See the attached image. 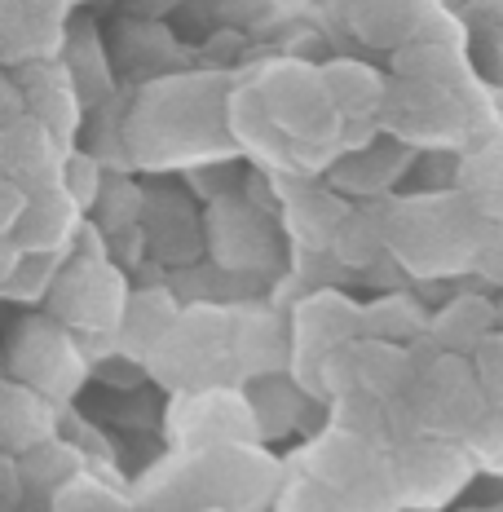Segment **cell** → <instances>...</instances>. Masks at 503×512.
Returning <instances> with one entry per match:
<instances>
[{"label": "cell", "instance_id": "7", "mask_svg": "<svg viewBox=\"0 0 503 512\" xmlns=\"http://www.w3.org/2000/svg\"><path fill=\"white\" fill-rule=\"evenodd\" d=\"M53 301H58V314L76 327H120L128 292L106 261H76L62 274Z\"/></svg>", "mask_w": 503, "mask_h": 512}, {"label": "cell", "instance_id": "2", "mask_svg": "<svg viewBox=\"0 0 503 512\" xmlns=\"http://www.w3.org/2000/svg\"><path fill=\"white\" fill-rule=\"evenodd\" d=\"M270 124L287 142V151H340L345 146V120L331 106V93L318 67L278 62L252 84Z\"/></svg>", "mask_w": 503, "mask_h": 512}, {"label": "cell", "instance_id": "18", "mask_svg": "<svg viewBox=\"0 0 503 512\" xmlns=\"http://www.w3.org/2000/svg\"><path fill=\"white\" fill-rule=\"evenodd\" d=\"M459 190L473 199V208L486 221H503V137L499 142H486L473 159H464Z\"/></svg>", "mask_w": 503, "mask_h": 512}, {"label": "cell", "instance_id": "27", "mask_svg": "<svg viewBox=\"0 0 503 512\" xmlns=\"http://www.w3.org/2000/svg\"><path fill=\"white\" fill-rule=\"evenodd\" d=\"M473 270H481L490 283H503V221H490L473 252Z\"/></svg>", "mask_w": 503, "mask_h": 512}, {"label": "cell", "instance_id": "3", "mask_svg": "<svg viewBox=\"0 0 503 512\" xmlns=\"http://www.w3.org/2000/svg\"><path fill=\"white\" fill-rule=\"evenodd\" d=\"M406 398H411V407H415L420 433L451 437V442H464L490 411L468 354H446V349L415 371Z\"/></svg>", "mask_w": 503, "mask_h": 512}, {"label": "cell", "instance_id": "21", "mask_svg": "<svg viewBox=\"0 0 503 512\" xmlns=\"http://www.w3.org/2000/svg\"><path fill=\"white\" fill-rule=\"evenodd\" d=\"M181 309L173 305V296L168 292H142L133 296V301L124 305V318H120V332L128 340V349H137V354H151L159 340L168 336V327L177 323Z\"/></svg>", "mask_w": 503, "mask_h": 512}, {"label": "cell", "instance_id": "1", "mask_svg": "<svg viewBox=\"0 0 503 512\" xmlns=\"http://www.w3.org/2000/svg\"><path fill=\"white\" fill-rule=\"evenodd\" d=\"M490 221L473 208L464 190L455 195L398 199L384 212V248L402 261V270L437 279V274L473 270V252Z\"/></svg>", "mask_w": 503, "mask_h": 512}, {"label": "cell", "instance_id": "6", "mask_svg": "<svg viewBox=\"0 0 503 512\" xmlns=\"http://www.w3.org/2000/svg\"><path fill=\"white\" fill-rule=\"evenodd\" d=\"M173 437L186 451H195V446L221 442H261V429H256L248 393L230 384H208V389H190L173 407Z\"/></svg>", "mask_w": 503, "mask_h": 512}, {"label": "cell", "instance_id": "22", "mask_svg": "<svg viewBox=\"0 0 503 512\" xmlns=\"http://www.w3.org/2000/svg\"><path fill=\"white\" fill-rule=\"evenodd\" d=\"M380 248H384V217H371V212H345L327 239V252L336 261L353 265V270L371 265V256Z\"/></svg>", "mask_w": 503, "mask_h": 512}, {"label": "cell", "instance_id": "14", "mask_svg": "<svg viewBox=\"0 0 503 512\" xmlns=\"http://www.w3.org/2000/svg\"><path fill=\"white\" fill-rule=\"evenodd\" d=\"M323 71V84H327V93H331V106H336V115L349 124H371L380 115V106H384V76L380 71H371V67H362V62H349V58H340V62H327V67H318Z\"/></svg>", "mask_w": 503, "mask_h": 512}, {"label": "cell", "instance_id": "9", "mask_svg": "<svg viewBox=\"0 0 503 512\" xmlns=\"http://www.w3.org/2000/svg\"><path fill=\"white\" fill-rule=\"evenodd\" d=\"M345 9L349 27L380 49H402L437 18L433 0H345Z\"/></svg>", "mask_w": 503, "mask_h": 512}, {"label": "cell", "instance_id": "23", "mask_svg": "<svg viewBox=\"0 0 503 512\" xmlns=\"http://www.w3.org/2000/svg\"><path fill=\"white\" fill-rule=\"evenodd\" d=\"M331 424H340V429L367 437L371 446L389 451V411H384V398H371L362 389L340 393V398H331Z\"/></svg>", "mask_w": 503, "mask_h": 512}, {"label": "cell", "instance_id": "12", "mask_svg": "<svg viewBox=\"0 0 503 512\" xmlns=\"http://www.w3.org/2000/svg\"><path fill=\"white\" fill-rule=\"evenodd\" d=\"M353 380L362 393L371 398H398L411 389L415 380V362L406 354V345L398 340H376V336H358L353 340Z\"/></svg>", "mask_w": 503, "mask_h": 512}, {"label": "cell", "instance_id": "11", "mask_svg": "<svg viewBox=\"0 0 503 512\" xmlns=\"http://www.w3.org/2000/svg\"><path fill=\"white\" fill-rule=\"evenodd\" d=\"M62 36V5L0 0V58H40Z\"/></svg>", "mask_w": 503, "mask_h": 512}, {"label": "cell", "instance_id": "25", "mask_svg": "<svg viewBox=\"0 0 503 512\" xmlns=\"http://www.w3.org/2000/svg\"><path fill=\"white\" fill-rule=\"evenodd\" d=\"M278 512H349V504L340 490H331L301 473V482H292L278 495Z\"/></svg>", "mask_w": 503, "mask_h": 512}, {"label": "cell", "instance_id": "26", "mask_svg": "<svg viewBox=\"0 0 503 512\" xmlns=\"http://www.w3.org/2000/svg\"><path fill=\"white\" fill-rule=\"evenodd\" d=\"M62 181L58 186L67 190L71 199H76V208H89L93 204V195H98V164L93 159H84V155H67L62 159Z\"/></svg>", "mask_w": 503, "mask_h": 512}, {"label": "cell", "instance_id": "29", "mask_svg": "<svg viewBox=\"0 0 503 512\" xmlns=\"http://www.w3.org/2000/svg\"><path fill=\"white\" fill-rule=\"evenodd\" d=\"M199 512H226V508H199Z\"/></svg>", "mask_w": 503, "mask_h": 512}, {"label": "cell", "instance_id": "20", "mask_svg": "<svg viewBox=\"0 0 503 512\" xmlns=\"http://www.w3.org/2000/svg\"><path fill=\"white\" fill-rule=\"evenodd\" d=\"M424 327H428V314L402 292H384L371 305H362V336L411 345L415 336H424Z\"/></svg>", "mask_w": 503, "mask_h": 512}, {"label": "cell", "instance_id": "16", "mask_svg": "<svg viewBox=\"0 0 503 512\" xmlns=\"http://www.w3.org/2000/svg\"><path fill=\"white\" fill-rule=\"evenodd\" d=\"M301 398L305 393L296 389V380L283 376V371H278V376H256V384L248 389V402L256 415V429H261V442L296 429V420H301Z\"/></svg>", "mask_w": 503, "mask_h": 512}, {"label": "cell", "instance_id": "5", "mask_svg": "<svg viewBox=\"0 0 503 512\" xmlns=\"http://www.w3.org/2000/svg\"><path fill=\"white\" fill-rule=\"evenodd\" d=\"M362 336V305L349 301L345 292H314L296 305L292 314V362L287 376L301 384V393H314V371L323 354L336 345Z\"/></svg>", "mask_w": 503, "mask_h": 512}, {"label": "cell", "instance_id": "10", "mask_svg": "<svg viewBox=\"0 0 503 512\" xmlns=\"http://www.w3.org/2000/svg\"><path fill=\"white\" fill-rule=\"evenodd\" d=\"M76 199L67 195L62 186H45L40 195H27V208L14 226V243L23 248L27 256H45V252H58L71 243L76 234Z\"/></svg>", "mask_w": 503, "mask_h": 512}, {"label": "cell", "instance_id": "30", "mask_svg": "<svg viewBox=\"0 0 503 512\" xmlns=\"http://www.w3.org/2000/svg\"><path fill=\"white\" fill-rule=\"evenodd\" d=\"M340 5H345V0H340Z\"/></svg>", "mask_w": 503, "mask_h": 512}, {"label": "cell", "instance_id": "17", "mask_svg": "<svg viewBox=\"0 0 503 512\" xmlns=\"http://www.w3.org/2000/svg\"><path fill=\"white\" fill-rule=\"evenodd\" d=\"M53 164V133L31 115V120H9L0 128V168L5 177H31Z\"/></svg>", "mask_w": 503, "mask_h": 512}, {"label": "cell", "instance_id": "28", "mask_svg": "<svg viewBox=\"0 0 503 512\" xmlns=\"http://www.w3.org/2000/svg\"><path fill=\"white\" fill-rule=\"evenodd\" d=\"M36 5H62V9H67V5H71V0H36Z\"/></svg>", "mask_w": 503, "mask_h": 512}, {"label": "cell", "instance_id": "19", "mask_svg": "<svg viewBox=\"0 0 503 512\" xmlns=\"http://www.w3.org/2000/svg\"><path fill=\"white\" fill-rule=\"evenodd\" d=\"M349 512H402V490H398V468H393L389 451H376L362 473L340 490Z\"/></svg>", "mask_w": 503, "mask_h": 512}, {"label": "cell", "instance_id": "4", "mask_svg": "<svg viewBox=\"0 0 503 512\" xmlns=\"http://www.w3.org/2000/svg\"><path fill=\"white\" fill-rule=\"evenodd\" d=\"M393 468H398V490H402V512H433L446 508L473 477V451L451 442V437L420 433L411 442L393 446Z\"/></svg>", "mask_w": 503, "mask_h": 512}, {"label": "cell", "instance_id": "15", "mask_svg": "<svg viewBox=\"0 0 503 512\" xmlns=\"http://www.w3.org/2000/svg\"><path fill=\"white\" fill-rule=\"evenodd\" d=\"M495 318H499L495 305L481 301V296H455V301H446L428 318L424 336L433 340L437 349H446V354H473L477 340L495 327Z\"/></svg>", "mask_w": 503, "mask_h": 512}, {"label": "cell", "instance_id": "24", "mask_svg": "<svg viewBox=\"0 0 503 512\" xmlns=\"http://www.w3.org/2000/svg\"><path fill=\"white\" fill-rule=\"evenodd\" d=\"M468 362H473V376L481 384V393H486V402L495 411H503V332L499 327H490V332L477 340Z\"/></svg>", "mask_w": 503, "mask_h": 512}, {"label": "cell", "instance_id": "8", "mask_svg": "<svg viewBox=\"0 0 503 512\" xmlns=\"http://www.w3.org/2000/svg\"><path fill=\"white\" fill-rule=\"evenodd\" d=\"M230 354L239 376H278L292 362V332L270 309H230Z\"/></svg>", "mask_w": 503, "mask_h": 512}, {"label": "cell", "instance_id": "13", "mask_svg": "<svg viewBox=\"0 0 503 512\" xmlns=\"http://www.w3.org/2000/svg\"><path fill=\"white\" fill-rule=\"evenodd\" d=\"M376 451H380V446H371L367 437H358V433L340 429V424H331L323 437H314V442L305 446L301 468H305V477H314V482H323L331 490H345Z\"/></svg>", "mask_w": 503, "mask_h": 512}]
</instances>
